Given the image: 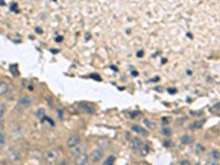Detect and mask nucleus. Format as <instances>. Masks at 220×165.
<instances>
[{
	"mask_svg": "<svg viewBox=\"0 0 220 165\" xmlns=\"http://www.w3.org/2000/svg\"><path fill=\"white\" fill-rule=\"evenodd\" d=\"M203 125H204L203 120H200V121H195L189 125V129H191V130H197V129H200Z\"/></svg>",
	"mask_w": 220,
	"mask_h": 165,
	"instance_id": "nucleus-16",
	"label": "nucleus"
},
{
	"mask_svg": "<svg viewBox=\"0 0 220 165\" xmlns=\"http://www.w3.org/2000/svg\"><path fill=\"white\" fill-rule=\"evenodd\" d=\"M85 150H86V145L85 144H77L76 146H74L73 149H70V156L73 157H78L79 155L85 153Z\"/></svg>",
	"mask_w": 220,
	"mask_h": 165,
	"instance_id": "nucleus-5",
	"label": "nucleus"
},
{
	"mask_svg": "<svg viewBox=\"0 0 220 165\" xmlns=\"http://www.w3.org/2000/svg\"><path fill=\"white\" fill-rule=\"evenodd\" d=\"M9 157H10V160H11L12 162H17V161H19V159H20V154H19V152H17V151H11V152L9 153Z\"/></svg>",
	"mask_w": 220,
	"mask_h": 165,
	"instance_id": "nucleus-14",
	"label": "nucleus"
},
{
	"mask_svg": "<svg viewBox=\"0 0 220 165\" xmlns=\"http://www.w3.org/2000/svg\"><path fill=\"white\" fill-rule=\"evenodd\" d=\"M97 145H98V148L102 149V150H106V149H108L110 146V140L108 139V138H105V136L99 138V139L97 140Z\"/></svg>",
	"mask_w": 220,
	"mask_h": 165,
	"instance_id": "nucleus-8",
	"label": "nucleus"
},
{
	"mask_svg": "<svg viewBox=\"0 0 220 165\" xmlns=\"http://www.w3.org/2000/svg\"><path fill=\"white\" fill-rule=\"evenodd\" d=\"M60 154H61L60 153V150H57V149H51V150L46 151L43 156L44 163L47 165L55 164L58 161V159H60Z\"/></svg>",
	"mask_w": 220,
	"mask_h": 165,
	"instance_id": "nucleus-1",
	"label": "nucleus"
},
{
	"mask_svg": "<svg viewBox=\"0 0 220 165\" xmlns=\"http://www.w3.org/2000/svg\"><path fill=\"white\" fill-rule=\"evenodd\" d=\"M9 91V86L6 81H0V96H5Z\"/></svg>",
	"mask_w": 220,
	"mask_h": 165,
	"instance_id": "nucleus-12",
	"label": "nucleus"
},
{
	"mask_svg": "<svg viewBox=\"0 0 220 165\" xmlns=\"http://www.w3.org/2000/svg\"><path fill=\"white\" fill-rule=\"evenodd\" d=\"M56 112H57V115H58V118H60V120H63V112H64V110H63V108L62 107H58L57 108V110H56Z\"/></svg>",
	"mask_w": 220,
	"mask_h": 165,
	"instance_id": "nucleus-23",
	"label": "nucleus"
},
{
	"mask_svg": "<svg viewBox=\"0 0 220 165\" xmlns=\"http://www.w3.org/2000/svg\"><path fill=\"white\" fill-rule=\"evenodd\" d=\"M79 109H81V111L86 112V113H93L94 112L93 106H90V105L86 104V102H81V104H79Z\"/></svg>",
	"mask_w": 220,
	"mask_h": 165,
	"instance_id": "nucleus-10",
	"label": "nucleus"
},
{
	"mask_svg": "<svg viewBox=\"0 0 220 165\" xmlns=\"http://www.w3.org/2000/svg\"><path fill=\"white\" fill-rule=\"evenodd\" d=\"M215 109H217V110H219V108H220V102H219V104H217V106H215Z\"/></svg>",
	"mask_w": 220,
	"mask_h": 165,
	"instance_id": "nucleus-28",
	"label": "nucleus"
},
{
	"mask_svg": "<svg viewBox=\"0 0 220 165\" xmlns=\"http://www.w3.org/2000/svg\"><path fill=\"white\" fill-rule=\"evenodd\" d=\"M3 122L1 121V120H0V132H2V129H3Z\"/></svg>",
	"mask_w": 220,
	"mask_h": 165,
	"instance_id": "nucleus-27",
	"label": "nucleus"
},
{
	"mask_svg": "<svg viewBox=\"0 0 220 165\" xmlns=\"http://www.w3.org/2000/svg\"><path fill=\"white\" fill-rule=\"evenodd\" d=\"M142 145H143V142H142V140L140 139L139 136H134V138H132V139H131L130 148L132 149V150H134V151L140 150Z\"/></svg>",
	"mask_w": 220,
	"mask_h": 165,
	"instance_id": "nucleus-6",
	"label": "nucleus"
},
{
	"mask_svg": "<svg viewBox=\"0 0 220 165\" xmlns=\"http://www.w3.org/2000/svg\"><path fill=\"white\" fill-rule=\"evenodd\" d=\"M139 151V155L140 156H145V155H148V153H149V146L148 145H142L141 146V149L140 150H138Z\"/></svg>",
	"mask_w": 220,
	"mask_h": 165,
	"instance_id": "nucleus-17",
	"label": "nucleus"
},
{
	"mask_svg": "<svg viewBox=\"0 0 220 165\" xmlns=\"http://www.w3.org/2000/svg\"><path fill=\"white\" fill-rule=\"evenodd\" d=\"M131 130L133 131L134 133H136V136H148V130H145L144 128L141 127V125H133L131 127Z\"/></svg>",
	"mask_w": 220,
	"mask_h": 165,
	"instance_id": "nucleus-7",
	"label": "nucleus"
},
{
	"mask_svg": "<svg viewBox=\"0 0 220 165\" xmlns=\"http://www.w3.org/2000/svg\"><path fill=\"white\" fill-rule=\"evenodd\" d=\"M173 145V142H171V141H165L164 142V145L165 146H170V145Z\"/></svg>",
	"mask_w": 220,
	"mask_h": 165,
	"instance_id": "nucleus-26",
	"label": "nucleus"
},
{
	"mask_svg": "<svg viewBox=\"0 0 220 165\" xmlns=\"http://www.w3.org/2000/svg\"><path fill=\"white\" fill-rule=\"evenodd\" d=\"M35 117L38 119L43 120V119L45 118V109H44V108H39V109L35 111Z\"/></svg>",
	"mask_w": 220,
	"mask_h": 165,
	"instance_id": "nucleus-15",
	"label": "nucleus"
},
{
	"mask_svg": "<svg viewBox=\"0 0 220 165\" xmlns=\"http://www.w3.org/2000/svg\"><path fill=\"white\" fill-rule=\"evenodd\" d=\"M89 160L91 161L93 163H98L100 162L102 160V157H104V150L100 148H96L94 149L91 152L89 153Z\"/></svg>",
	"mask_w": 220,
	"mask_h": 165,
	"instance_id": "nucleus-2",
	"label": "nucleus"
},
{
	"mask_svg": "<svg viewBox=\"0 0 220 165\" xmlns=\"http://www.w3.org/2000/svg\"><path fill=\"white\" fill-rule=\"evenodd\" d=\"M81 136H79L78 133H75V134H72V136L67 139V141H66V146L68 149H73L74 146H76L77 144H79L81 143Z\"/></svg>",
	"mask_w": 220,
	"mask_h": 165,
	"instance_id": "nucleus-3",
	"label": "nucleus"
},
{
	"mask_svg": "<svg viewBox=\"0 0 220 165\" xmlns=\"http://www.w3.org/2000/svg\"><path fill=\"white\" fill-rule=\"evenodd\" d=\"M115 161H116V157L113 155H109L107 159L105 160V162L102 163V165H113L115 164Z\"/></svg>",
	"mask_w": 220,
	"mask_h": 165,
	"instance_id": "nucleus-18",
	"label": "nucleus"
},
{
	"mask_svg": "<svg viewBox=\"0 0 220 165\" xmlns=\"http://www.w3.org/2000/svg\"><path fill=\"white\" fill-rule=\"evenodd\" d=\"M193 141H194V138L191 134H184V136H180V143L182 144H191Z\"/></svg>",
	"mask_w": 220,
	"mask_h": 165,
	"instance_id": "nucleus-11",
	"label": "nucleus"
},
{
	"mask_svg": "<svg viewBox=\"0 0 220 165\" xmlns=\"http://www.w3.org/2000/svg\"><path fill=\"white\" fill-rule=\"evenodd\" d=\"M206 165H219V162H218L217 160H210L208 162L206 163Z\"/></svg>",
	"mask_w": 220,
	"mask_h": 165,
	"instance_id": "nucleus-25",
	"label": "nucleus"
},
{
	"mask_svg": "<svg viewBox=\"0 0 220 165\" xmlns=\"http://www.w3.org/2000/svg\"><path fill=\"white\" fill-rule=\"evenodd\" d=\"M143 123L149 130H154L156 128V122H154L153 120H150V119H144L143 120Z\"/></svg>",
	"mask_w": 220,
	"mask_h": 165,
	"instance_id": "nucleus-13",
	"label": "nucleus"
},
{
	"mask_svg": "<svg viewBox=\"0 0 220 165\" xmlns=\"http://www.w3.org/2000/svg\"><path fill=\"white\" fill-rule=\"evenodd\" d=\"M89 161V156L86 153L81 154L78 157H76V165H86Z\"/></svg>",
	"mask_w": 220,
	"mask_h": 165,
	"instance_id": "nucleus-9",
	"label": "nucleus"
},
{
	"mask_svg": "<svg viewBox=\"0 0 220 165\" xmlns=\"http://www.w3.org/2000/svg\"><path fill=\"white\" fill-rule=\"evenodd\" d=\"M175 165H191V161H189V160L182 159V160H180Z\"/></svg>",
	"mask_w": 220,
	"mask_h": 165,
	"instance_id": "nucleus-21",
	"label": "nucleus"
},
{
	"mask_svg": "<svg viewBox=\"0 0 220 165\" xmlns=\"http://www.w3.org/2000/svg\"><path fill=\"white\" fill-rule=\"evenodd\" d=\"M210 156H211V159L212 160H219L220 159V153L218 152V151H216V150H212L211 151V153H210Z\"/></svg>",
	"mask_w": 220,
	"mask_h": 165,
	"instance_id": "nucleus-20",
	"label": "nucleus"
},
{
	"mask_svg": "<svg viewBox=\"0 0 220 165\" xmlns=\"http://www.w3.org/2000/svg\"><path fill=\"white\" fill-rule=\"evenodd\" d=\"M5 112H6V106L3 104H0V119L5 116Z\"/></svg>",
	"mask_w": 220,
	"mask_h": 165,
	"instance_id": "nucleus-22",
	"label": "nucleus"
},
{
	"mask_svg": "<svg viewBox=\"0 0 220 165\" xmlns=\"http://www.w3.org/2000/svg\"><path fill=\"white\" fill-rule=\"evenodd\" d=\"M161 132H162L163 136H167V138H168V136H172V130H171V129H170L168 127H164V128L162 129V131H161Z\"/></svg>",
	"mask_w": 220,
	"mask_h": 165,
	"instance_id": "nucleus-19",
	"label": "nucleus"
},
{
	"mask_svg": "<svg viewBox=\"0 0 220 165\" xmlns=\"http://www.w3.org/2000/svg\"><path fill=\"white\" fill-rule=\"evenodd\" d=\"M5 142H6V136L3 132H0V145L5 144Z\"/></svg>",
	"mask_w": 220,
	"mask_h": 165,
	"instance_id": "nucleus-24",
	"label": "nucleus"
},
{
	"mask_svg": "<svg viewBox=\"0 0 220 165\" xmlns=\"http://www.w3.org/2000/svg\"><path fill=\"white\" fill-rule=\"evenodd\" d=\"M18 105L22 109H26L32 105V98L28 95H22L18 100Z\"/></svg>",
	"mask_w": 220,
	"mask_h": 165,
	"instance_id": "nucleus-4",
	"label": "nucleus"
}]
</instances>
